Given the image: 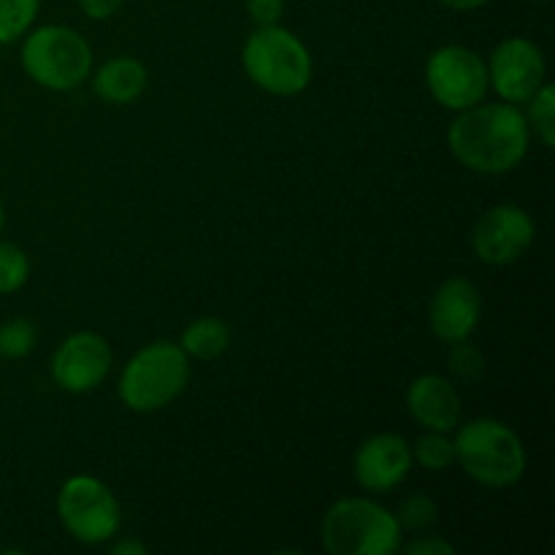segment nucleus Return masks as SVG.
Returning a JSON list of instances; mask_svg holds the SVG:
<instances>
[{"label":"nucleus","instance_id":"nucleus-6","mask_svg":"<svg viewBox=\"0 0 555 555\" xmlns=\"http://www.w3.org/2000/svg\"><path fill=\"white\" fill-rule=\"evenodd\" d=\"M22 68L43 90L70 92L90 79L92 49L74 27L43 25L27 33Z\"/></svg>","mask_w":555,"mask_h":555},{"label":"nucleus","instance_id":"nucleus-24","mask_svg":"<svg viewBox=\"0 0 555 555\" xmlns=\"http://www.w3.org/2000/svg\"><path fill=\"white\" fill-rule=\"evenodd\" d=\"M244 5H247L249 20L258 27L280 25L282 14H285V0H247Z\"/></svg>","mask_w":555,"mask_h":555},{"label":"nucleus","instance_id":"nucleus-18","mask_svg":"<svg viewBox=\"0 0 555 555\" xmlns=\"http://www.w3.org/2000/svg\"><path fill=\"white\" fill-rule=\"evenodd\" d=\"M41 0H0V43H14L36 22Z\"/></svg>","mask_w":555,"mask_h":555},{"label":"nucleus","instance_id":"nucleus-5","mask_svg":"<svg viewBox=\"0 0 555 555\" xmlns=\"http://www.w3.org/2000/svg\"><path fill=\"white\" fill-rule=\"evenodd\" d=\"M323 545L331 555H393L401 551V526L372 499H339L323 518Z\"/></svg>","mask_w":555,"mask_h":555},{"label":"nucleus","instance_id":"nucleus-2","mask_svg":"<svg viewBox=\"0 0 555 555\" xmlns=\"http://www.w3.org/2000/svg\"><path fill=\"white\" fill-rule=\"evenodd\" d=\"M455 428V461L472 480L488 488H509L524 477L526 450L513 428L493 417H477Z\"/></svg>","mask_w":555,"mask_h":555},{"label":"nucleus","instance_id":"nucleus-16","mask_svg":"<svg viewBox=\"0 0 555 555\" xmlns=\"http://www.w3.org/2000/svg\"><path fill=\"white\" fill-rule=\"evenodd\" d=\"M188 358L195 361H215L231 347V325L220 318H198L182 331L179 341Z\"/></svg>","mask_w":555,"mask_h":555},{"label":"nucleus","instance_id":"nucleus-27","mask_svg":"<svg viewBox=\"0 0 555 555\" xmlns=\"http://www.w3.org/2000/svg\"><path fill=\"white\" fill-rule=\"evenodd\" d=\"M437 3H442L444 9H453V11H475V9H482V5H488L491 0H437Z\"/></svg>","mask_w":555,"mask_h":555},{"label":"nucleus","instance_id":"nucleus-1","mask_svg":"<svg viewBox=\"0 0 555 555\" xmlns=\"http://www.w3.org/2000/svg\"><path fill=\"white\" fill-rule=\"evenodd\" d=\"M531 130L526 114L515 103H477L464 108L448 128V146L455 160L469 171H513L529 152Z\"/></svg>","mask_w":555,"mask_h":555},{"label":"nucleus","instance_id":"nucleus-9","mask_svg":"<svg viewBox=\"0 0 555 555\" xmlns=\"http://www.w3.org/2000/svg\"><path fill=\"white\" fill-rule=\"evenodd\" d=\"M537 236V225L526 209L502 204L488 209L472 231V249L482 263L509 266L524 258Z\"/></svg>","mask_w":555,"mask_h":555},{"label":"nucleus","instance_id":"nucleus-19","mask_svg":"<svg viewBox=\"0 0 555 555\" xmlns=\"http://www.w3.org/2000/svg\"><path fill=\"white\" fill-rule=\"evenodd\" d=\"M412 461L428 472H444L455 461L453 439L448 431H426L412 448Z\"/></svg>","mask_w":555,"mask_h":555},{"label":"nucleus","instance_id":"nucleus-3","mask_svg":"<svg viewBox=\"0 0 555 555\" xmlns=\"http://www.w3.org/2000/svg\"><path fill=\"white\" fill-rule=\"evenodd\" d=\"M242 68L253 85L271 95H298L312 81V54L287 27H258L242 47Z\"/></svg>","mask_w":555,"mask_h":555},{"label":"nucleus","instance_id":"nucleus-7","mask_svg":"<svg viewBox=\"0 0 555 555\" xmlns=\"http://www.w3.org/2000/svg\"><path fill=\"white\" fill-rule=\"evenodd\" d=\"M57 515L65 531L85 545L114 540L122 526L117 496L106 482L92 475H76L63 482L57 491Z\"/></svg>","mask_w":555,"mask_h":555},{"label":"nucleus","instance_id":"nucleus-14","mask_svg":"<svg viewBox=\"0 0 555 555\" xmlns=\"http://www.w3.org/2000/svg\"><path fill=\"white\" fill-rule=\"evenodd\" d=\"M406 410L421 423L426 431H455L464 415V404L450 383L442 374H421L406 388Z\"/></svg>","mask_w":555,"mask_h":555},{"label":"nucleus","instance_id":"nucleus-17","mask_svg":"<svg viewBox=\"0 0 555 555\" xmlns=\"http://www.w3.org/2000/svg\"><path fill=\"white\" fill-rule=\"evenodd\" d=\"M526 103H529V112H526L529 130H534L542 146L551 150L555 144V87L551 81H545Z\"/></svg>","mask_w":555,"mask_h":555},{"label":"nucleus","instance_id":"nucleus-11","mask_svg":"<svg viewBox=\"0 0 555 555\" xmlns=\"http://www.w3.org/2000/svg\"><path fill=\"white\" fill-rule=\"evenodd\" d=\"M112 372V347L95 331L70 334L52 356V379L68 393H90Z\"/></svg>","mask_w":555,"mask_h":555},{"label":"nucleus","instance_id":"nucleus-10","mask_svg":"<svg viewBox=\"0 0 555 555\" xmlns=\"http://www.w3.org/2000/svg\"><path fill=\"white\" fill-rule=\"evenodd\" d=\"M488 79L507 103H526L547 81L545 54L529 38H507L491 54Z\"/></svg>","mask_w":555,"mask_h":555},{"label":"nucleus","instance_id":"nucleus-20","mask_svg":"<svg viewBox=\"0 0 555 555\" xmlns=\"http://www.w3.org/2000/svg\"><path fill=\"white\" fill-rule=\"evenodd\" d=\"M27 276H30V260L25 249L11 242H0V296L25 287Z\"/></svg>","mask_w":555,"mask_h":555},{"label":"nucleus","instance_id":"nucleus-8","mask_svg":"<svg viewBox=\"0 0 555 555\" xmlns=\"http://www.w3.org/2000/svg\"><path fill=\"white\" fill-rule=\"evenodd\" d=\"M426 85L434 101L450 112H464L486 101L491 90L488 63L475 49L448 43L431 52L426 63Z\"/></svg>","mask_w":555,"mask_h":555},{"label":"nucleus","instance_id":"nucleus-23","mask_svg":"<svg viewBox=\"0 0 555 555\" xmlns=\"http://www.w3.org/2000/svg\"><path fill=\"white\" fill-rule=\"evenodd\" d=\"M450 369H453L455 377H461L464 383H477L486 372V361H482V352L475 345H469V339L455 341L453 352H450Z\"/></svg>","mask_w":555,"mask_h":555},{"label":"nucleus","instance_id":"nucleus-21","mask_svg":"<svg viewBox=\"0 0 555 555\" xmlns=\"http://www.w3.org/2000/svg\"><path fill=\"white\" fill-rule=\"evenodd\" d=\"M38 341V331L30 320H9L0 325V358L20 361L33 352Z\"/></svg>","mask_w":555,"mask_h":555},{"label":"nucleus","instance_id":"nucleus-28","mask_svg":"<svg viewBox=\"0 0 555 555\" xmlns=\"http://www.w3.org/2000/svg\"><path fill=\"white\" fill-rule=\"evenodd\" d=\"M114 555H146V545L144 542H133V540H125V542H117V545L112 547Z\"/></svg>","mask_w":555,"mask_h":555},{"label":"nucleus","instance_id":"nucleus-13","mask_svg":"<svg viewBox=\"0 0 555 555\" xmlns=\"http://www.w3.org/2000/svg\"><path fill=\"white\" fill-rule=\"evenodd\" d=\"M480 291L464 276L444 280L431 296V304H428V323H431L437 339H442L444 345L469 339L475 334L477 323H480Z\"/></svg>","mask_w":555,"mask_h":555},{"label":"nucleus","instance_id":"nucleus-22","mask_svg":"<svg viewBox=\"0 0 555 555\" xmlns=\"http://www.w3.org/2000/svg\"><path fill=\"white\" fill-rule=\"evenodd\" d=\"M437 504H434V499L426 496V493H412V496H406L404 502L399 504V515H396L401 531H426L437 524Z\"/></svg>","mask_w":555,"mask_h":555},{"label":"nucleus","instance_id":"nucleus-29","mask_svg":"<svg viewBox=\"0 0 555 555\" xmlns=\"http://www.w3.org/2000/svg\"><path fill=\"white\" fill-rule=\"evenodd\" d=\"M3 222H5V211H3V201H0V231H3Z\"/></svg>","mask_w":555,"mask_h":555},{"label":"nucleus","instance_id":"nucleus-25","mask_svg":"<svg viewBox=\"0 0 555 555\" xmlns=\"http://www.w3.org/2000/svg\"><path fill=\"white\" fill-rule=\"evenodd\" d=\"M404 553L410 555H453L455 545H450L442 537H417L410 545H404Z\"/></svg>","mask_w":555,"mask_h":555},{"label":"nucleus","instance_id":"nucleus-26","mask_svg":"<svg viewBox=\"0 0 555 555\" xmlns=\"http://www.w3.org/2000/svg\"><path fill=\"white\" fill-rule=\"evenodd\" d=\"M125 0H79V9L85 11L90 20H112L119 9H122Z\"/></svg>","mask_w":555,"mask_h":555},{"label":"nucleus","instance_id":"nucleus-4","mask_svg":"<svg viewBox=\"0 0 555 555\" xmlns=\"http://www.w3.org/2000/svg\"><path fill=\"white\" fill-rule=\"evenodd\" d=\"M188 383V352L173 341H155L125 363L117 390L128 410L150 415L173 404L184 393Z\"/></svg>","mask_w":555,"mask_h":555},{"label":"nucleus","instance_id":"nucleus-12","mask_svg":"<svg viewBox=\"0 0 555 555\" xmlns=\"http://www.w3.org/2000/svg\"><path fill=\"white\" fill-rule=\"evenodd\" d=\"M412 448L399 434H374L352 459L358 486L372 493H390L410 477Z\"/></svg>","mask_w":555,"mask_h":555},{"label":"nucleus","instance_id":"nucleus-15","mask_svg":"<svg viewBox=\"0 0 555 555\" xmlns=\"http://www.w3.org/2000/svg\"><path fill=\"white\" fill-rule=\"evenodd\" d=\"M146 81H150L146 65L130 54H122V57L106 60L92 74V90L101 101L112 103V106H128L144 95Z\"/></svg>","mask_w":555,"mask_h":555}]
</instances>
